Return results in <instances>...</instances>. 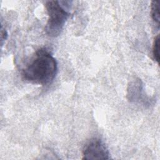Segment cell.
<instances>
[{"mask_svg":"<svg viewBox=\"0 0 160 160\" xmlns=\"http://www.w3.org/2000/svg\"><path fill=\"white\" fill-rule=\"evenodd\" d=\"M57 71L56 59L46 48H41L22 69L21 74L23 79L28 82L46 85L53 81Z\"/></svg>","mask_w":160,"mask_h":160,"instance_id":"cell-1","label":"cell"},{"mask_svg":"<svg viewBox=\"0 0 160 160\" xmlns=\"http://www.w3.org/2000/svg\"><path fill=\"white\" fill-rule=\"evenodd\" d=\"M45 6L48 16L46 32L49 36L56 37L63 29L69 12L65 8V5H62L58 1H48Z\"/></svg>","mask_w":160,"mask_h":160,"instance_id":"cell-2","label":"cell"},{"mask_svg":"<svg viewBox=\"0 0 160 160\" xmlns=\"http://www.w3.org/2000/svg\"><path fill=\"white\" fill-rule=\"evenodd\" d=\"M109 158L108 149L100 139H91L83 148L82 159H109Z\"/></svg>","mask_w":160,"mask_h":160,"instance_id":"cell-3","label":"cell"},{"mask_svg":"<svg viewBox=\"0 0 160 160\" xmlns=\"http://www.w3.org/2000/svg\"><path fill=\"white\" fill-rule=\"evenodd\" d=\"M151 14L153 21L157 23L158 26L159 24L160 14H159V4L158 1H153L151 4Z\"/></svg>","mask_w":160,"mask_h":160,"instance_id":"cell-4","label":"cell"},{"mask_svg":"<svg viewBox=\"0 0 160 160\" xmlns=\"http://www.w3.org/2000/svg\"><path fill=\"white\" fill-rule=\"evenodd\" d=\"M152 56L154 59L159 63V35H157L154 39L152 45Z\"/></svg>","mask_w":160,"mask_h":160,"instance_id":"cell-5","label":"cell"},{"mask_svg":"<svg viewBox=\"0 0 160 160\" xmlns=\"http://www.w3.org/2000/svg\"><path fill=\"white\" fill-rule=\"evenodd\" d=\"M8 36V34L6 30H4L2 27H1V44H2V41L6 39Z\"/></svg>","mask_w":160,"mask_h":160,"instance_id":"cell-6","label":"cell"}]
</instances>
